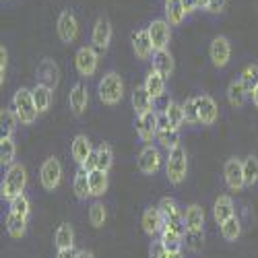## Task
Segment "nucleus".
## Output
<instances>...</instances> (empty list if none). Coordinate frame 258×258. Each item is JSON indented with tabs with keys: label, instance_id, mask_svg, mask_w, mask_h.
<instances>
[{
	"label": "nucleus",
	"instance_id": "c756f323",
	"mask_svg": "<svg viewBox=\"0 0 258 258\" xmlns=\"http://www.w3.org/2000/svg\"><path fill=\"white\" fill-rule=\"evenodd\" d=\"M52 91H54V89L46 87V85H39V83L31 89L33 101H35V107H37L39 114H44V112L50 110V105H52Z\"/></svg>",
	"mask_w": 258,
	"mask_h": 258
},
{
	"label": "nucleus",
	"instance_id": "c03bdc74",
	"mask_svg": "<svg viewBox=\"0 0 258 258\" xmlns=\"http://www.w3.org/2000/svg\"><path fill=\"white\" fill-rule=\"evenodd\" d=\"M182 107H184V120H186V124H190V126L201 124L199 110H197V99L195 97H186V101L182 103Z\"/></svg>",
	"mask_w": 258,
	"mask_h": 258
},
{
	"label": "nucleus",
	"instance_id": "37998d69",
	"mask_svg": "<svg viewBox=\"0 0 258 258\" xmlns=\"http://www.w3.org/2000/svg\"><path fill=\"white\" fill-rule=\"evenodd\" d=\"M9 213H15V215H21V217H29V213H31V203L25 195H21L17 199H13L9 203Z\"/></svg>",
	"mask_w": 258,
	"mask_h": 258
},
{
	"label": "nucleus",
	"instance_id": "20e7f679",
	"mask_svg": "<svg viewBox=\"0 0 258 258\" xmlns=\"http://www.w3.org/2000/svg\"><path fill=\"white\" fill-rule=\"evenodd\" d=\"M13 110L21 122V126H31L35 120H37V107H35V101H33V93L31 89H25L21 87L15 95H13Z\"/></svg>",
	"mask_w": 258,
	"mask_h": 258
},
{
	"label": "nucleus",
	"instance_id": "dca6fc26",
	"mask_svg": "<svg viewBox=\"0 0 258 258\" xmlns=\"http://www.w3.org/2000/svg\"><path fill=\"white\" fill-rule=\"evenodd\" d=\"M37 83L39 85H46V87L50 89H56L58 87V83H60V69H58V64L52 60V58H44L39 64H37Z\"/></svg>",
	"mask_w": 258,
	"mask_h": 258
},
{
	"label": "nucleus",
	"instance_id": "ea45409f",
	"mask_svg": "<svg viewBox=\"0 0 258 258\" xmlns=\"http://www.w3.org/2000/svg\"><path fill=\"white\" fill-rule=\"evenodd\" d=\"M95 151H97V169L110 171L112 165H114V151H112V147L107 143H101Z\"/></svg>",
	"mask_w": 258,
	"mask_h": 258
},
{
	"label": "nucleus",
	"instance_id": "2eb2a0df",
	"mask_svg": "<svg viewBox=\"0 0 258 258\" xmlns=\"http://www.w3.org/2000/svg\"><path fill=\"white\" fill-rule=\"evenodd\" d=\"M131 44H133V52L139 60H151L155 50L151 44V35H149V29H135L131 33Z\"/></svg>",
	"mask_w": 258,
	"mask_h": 258
},
{
	"label": "nucleus",
	"instance_id": "f03ea898",
	"mask_svg": "<svg viewBox=\"0 0 258 258\" xmlns=\"http://www.w3.org/2000/svg\"><path fill=\"white\" fill-rule=\"evenodd\" d=\"M97 95L103 105H118L124 97V81L116 71L105 73L97 85Z\"/></svg>",
	"mask_w": 258,
	"mask_h": 258
},
{
	"label": "nucleus",
	"instance_id": "79ce46f5",
	"mask_svg": "<svg viewBox=\"0 0 258 258\" xmlns=\"http://www.w3.org/2000/svg\"><path fill=\"white\" fill-rule=\"evenodd\" d=\"M240 79H242V83H244L246 91L252 93V91L258 87V64H248V67L242 71Z\"/></svg>",
	"mask_w": 258,
	"mask_h": 258
},
{
	"label": "nucleus",
	"instance_id": "cd10ccee",
	"mask_svg": "<svg viewBox=\"0 0 258 258\" xmlns=\"http://www.w3.org/2000/svg\"><path fill=\"white\" fill-rule=\"evenodd\" d=\"M73 192L77 201H87L91 197V186H89V174L83 171L79 167V171L75 174V180H73Z\"/></svg>",
	"mask_w": 258,
	"mask_h": 258
},
{
	"label": "nucleus",
	"instance_id": "f704fd0d",
	"mask_svg": "<svg viewBox=\"0 0 258 258\" xmlns=\"http://www.w3.org/2000/svg\"><path fill=\"white\" fill-rule=\"evenodd\" d=\"M5 225H7L9 235H11V238H15V240L23 238L25 231H27V219L21 217V215H15V213H9V215H7Z\"/></svg>",
	"mask_w": 258,
	"mask_h": 258
},
{
	"label": "nucleus",
	"instance_id": "de8ad7c7",
	"mask_svg": "<svg viewBox=\"0 0 258 258\" xmlns=\"http://www.w3.org/2000/svg\"><path fill=\"white\" fill-rule=\"evenodd\" d=\"M225 5H227V0H207V13H211V15H219L223 9H225Z\"/></svg>",
	"mask_w": 258,
	"mask_h": 258
},
{
	"label": "nucleus",
	"instance_id": "4c0bfd02",
	"mask_svg": "<svg viewBox=\"0 0 258 258\" xmlns=\"http://www.w3.org/2000/svg\"><path fill=\"white\" fill-rule=\"evenodd\" d=\"M219 229H221V235H223L225 242H235V240L240 238V233H242V223L233 215V217H229L225 223L219 225Z\"/></svg>",
	"mask_w": 258,
	"mask_h": 258
},
{
	"label": "nucleus",
	"instance_id": "4be33fe9",
	"mask_svg": "<svg viewBox=\"0 0 258 258\" xmlns=\"http://www.w3.org/2000/svg\"><path fill=\"white\" fill-rule=\"evenodd\" d=\"M143 87L145 91L151 95L153 99H159L165 95V77H161L157 71H149L147 77H145V83H143Z\"/></svg>",
	"mask_w": 258,
	"mask_h": 258
},
{
	"label": "nucleus",
	"instance_id": "7c9ffc66",
	"mask_svg": "<svg viewBox=\"0 0 258 258\" xmlns=\"http://www.w3.org/2000/svg\"><path fill=\"white\" fill-rule=\"evenodd\" d=\"M89 186H91V197L93 199H101L105 192H107V171H101V169H95L89 174Z\"/></svg>",
	"mask_w": 258,
	"mask_h": 258
},
{
	"label": "nucleus",
	"instance_id": "c9c22d12",
	"mask_svg": "<svg viewBox=\"0 0 258 258\" xmlns=\"http://www.w3.org/2000/svg\"><path fill=\"white\" fill-rule=\"evenodd\" d=\"M184 246L190 252H201L205 246V227H197V229H186L184 231Z\"/></svg>",
	"mask_w": 258,
	"mask_h": 258
},
{
	"label": "nucleus",
	"instance_id": "393cba45",
	"mask_svg": "<svg viewBox=\"0 0 258 258\" xmlns=\"http://www.w3.org/2000/svg\"><path fill=\"white\" fill-rule=\"evenodd\" d=\"M131 99H133V107H135L137 116H143V114H147V112L153 110V101H155V99L145 91V87H135Z\"/></svg>",
	"mask_w": 258,
	"mask_h": 258
},
{
	"label": "nucleus",
	"instance_id": "c85d7f7f",
	"mask_svg": "<svg viewBox=\"0 0 258 258\" xmlns=\"http://www.w3.org/2000/svg\"><path fill=\"white\" fill-rule=\"evenodd\" d=\"M54 244H56L58 250H71V248H75V229H73L71 223H62L56 229Z\"/></svg>",
	"mask_w": 258,
	"mask_h": 258
},
{
	"label": "nucleus",
	"instance_id": "a878e982",
	"mask_svg": "<svg viewBox=\"0 0 258 258\" xmlns=\"http://www.w3.org/2000/svg\"><path fill=\"white\" fill-rule=\"evenodd\" d=\"M163 116H165L169 128H176V131H180V128L186 124V120H184V107L178 101H167Z\"/></svg>",
	"mask_w": 258,
	"mask_h": 258
},
{
	"label": "nucleus",
	"instance_id": "9d476101",
	"mask_svg": "<svg viewBox=\"0 0 258 258\" xmlns=\"http://www.w3.org/2000/svg\"><path fill=\"white\" fill-rule=\"evenodd\" d=\"M39 180H41V186L48 192H54L60 182H62V165L56 157H48L39 167Z\"/></svg>",
	"mask_w": 258,
	"mask_h": 258
},
{
	"label": "nucleus",
	"instance_id": "f8f14e48",
	"mask_svg": "<svg viewBox=\"0 0 258 258\" xmlns=\"http://www.w3.org/2000/svg\"><path fill=\"white\" fill-rule=\"evenodd\" d=\"M141 225H143V231L149 235V238H157L161 235V231L165 229V217L159 207H149L145 209L143 213V219H141Z\"/></svg>",
	"mask_w": 258,
	"mask_h": 258
},
{
	"label": "nucleus",
	"instance_id": "a18cd8bd",
	"mask_svg": "<svg viewBox=\"0 0 258 258\" xmlns=\"http://www.w3.org/2000/svg\"><path fill=\"white\" fill-rule=\"evenodd\" d=\"M149 258H167V250L161 244V240H153L149 246Z\"/></svg>",
	"mask_w": 258,
	"mask_h": 258
},
{
	"label": "nucleus",
	"instance_id": "3c124183",
	"mask_svg": "<svg viewBox=\"0 0 258 258\" xmlns=\"http://www.w3.org/2000/svg\"><path fill=\"white\" fill-rule=\"evenodd\" d=\"M77 258H95V254L91 250H79L77 252Z\"/></svg>",
	"mask_w": 258,
	"mask_h": 258
},
{
	"label": "nucleus",
	"instance_id": "603ef678",
	"mask_svg": "<svg viewBox=\"0 0 258 258\" xmlns=\"http://www.w3.org/2000/svg\"><path fill=\"white\" fill-rule=\"evenodd\" d=\"M252 103L256 105V110H258V87L252 91Z\"/></svg>",
	"mask_w": 258,
	"mask_h": 258
},
{
	"label": "nucleus",
	"instance_id": "412c9836",
	"mask_svg": "<svg viewBox=\"0 0 258 258\" xmlns=\"http://www.w3.org/2000/svg\"><path fill=\"white\" fill-rule=\"evenodd\" d=\"M153 71H157L161 77L169 79L176 71V62H174V56H171L169 50H161V52H155L153 54Z\"/></svg>",
	"mask_w": 258,
	"mask_h": 258
},
{
	"label": "nucleus",
	"instance_id": "6e6552de",
	"mask_svg": "<svg viewBox=\"0 0 258 258\" xmlns=\"http://www.w3.org/2000/svg\"><path fill=\"white\" fill-rule=\"evenodd\" d=\"M112 33H114V29H112V21L107 19L105 15L97 17L95 25H93V33H91V46H93L99 54H103L107 48H110Z\"/></svg>",
	"mask_w": 258,
	"mask_h": 258
},
{
	"label": "nucleus",
	"instance_id": "a19ab883",
	"mask_svg": "<svg viewBox=\"0 0 258 258\" xmlns=\"http://www.w3.org/2000/svg\"><path fill=\"white\" fill-rule=\"evenodd\" d=\"M105 219H107V211H105L103 203L95 201V203L89 207V223H91L95 229H99V227L105 225Z\"/></svg>",
	"mask_w": 258,
	"mask_h": 258
},
{
	"label": "nucleus",
	"instance_id": "ddd939ff",
	"mask_svg": "<svg viewBox=\"0 0 258 258\" xmlns=\"http://www.w3.org/2000/svg\"><path fill=\"white\" fill-rule=\"evenodd\" d=\"M209 56L215 64V69H225L229 64L231 58V44L225 35H217L211 41V48H209Z\"/></svg>",
	"mask_w": 258,
	"mask_h": 258
},
{
	"label": "nucleus",
	"instance_id": "2f4dec72",
	"mask_svg": "<svg viewBox=\"0 0 258 258\" xmlns=\"http://www.w3.org/2000/svg\"><path fill=\"white\" fill-rule=\"evenodd\" d=\"M157 143L169 153L171 149H176L178 145H182L180 143V131H176V128H169V126H161L159 133H157Z\"/></svg>",
	"mask_w": 258,
	"mask_h": 258
},
{
	"label": "nucleus",
	"instance_id": "f257e3e1",
	"mask_svg": "<svg viewBox=\"0 0 258 258\" xmlns=\"http://www.w3.org/2000/svg\"><path fill=\"white\" fill-rule=\"evenodd\" d=\"M25 186H27V169L23 163H15L5 171V178L0 182V197H3V201L11 203L13 199L23 195Z\"/></svg>",
	"mask_w": 258,
	"mask_h": 258
},
{
	"label": "nucleus",
	"instance_id": "58836bf2",
	"mask_svg": "<svg viewBox=\"0 0 258 258\" xmlns=\"http://www.w3.org/2000/svg\"><path fill=\"white\" fill-rule=\"evenodd\" d=\"M258 182V157L256 155H248L244 159V184L246 188L256 186Z\"/></svg>",
	"mask_w": 258,
	"mask_h": 258
},
{
	"label": "nucleus",
	"instance_id": "7ed1b4c3",
	"mask_svg": "<svg viewBox=\"0 0 258 258\" xmlns=\"http://www.w3.org/2000/svg\"><path fill=\"white\" fill-rule=\"evenodd\" d=\"M165 174H167L169 184H174V186H178L186 180V176H188V153H186L184 145H178L176 149H171L167 153Z\"/></svg>",
	"mask_w": 258,
	"mask_h": 258
},
{
	"label": "nucleus",
	"instance_id": "4468645a",
	"mask_svg": "<svg viewBox=\"0 0 258 258\" xmlns=\"http://www.w3.org/2000/svg\"><path fill=\"white\" fill-rule=\"evenodd\" d=\"M139 169L143 171L145 176H153L159 171L161 167V153L155 145H145L143 151L139 153Z\"/></svg>",
	"mask_w": 258,
	"mask_h": 258
},
{
	"label": "nucleus",
	"instance_id": "aec40b11",
	"mask_svg": "<svg viewBox=\"0 0 258 258\" xmlns=\"http://www.w3.org/2000/svg\"><path fill=\"white\" fill-rule=\"evenodd\" d=\"M233 215H235V205H233L231 197L229 195H221L217 201H215V205H213V219L221 225L229 217H233Z\"/></svg>",
	"mask_w": 258,
	"mask_h": 258
},
{
	"label": "nucleus",
	"instance_id": "8fccbe9b",
	"mask_svg": "<svg viewBox=\"0 0 258 258\" xmlns=\"http://www.w3.org/2000/svg\"><path fill=\"white\" fill-rule=\"evenodd\" d=\"M77 252L79 250H75V248H71V250H58L56 258H77Z\"/></svg>",
	"mask_w": 258,
	"mask_h": 258
},
{
	"label": "nucleus",
	"instance_id": "39448f33",
	"mask_svg": "<svg viewBox=\"0 0 258 258\" xmlns=\"http://www.w3.org/2000/svg\"><path fill=\"white\" fill-rule=\"evenodd\" d=\"M56 33H58L62 44H67V46H71L73 41L79 37V21H77V17H75V13L71 9H64L58 15Z\"/></svg>",
	"mask_w": 258,
	"mask_h": 258
},
{
	"label": "nucleus",
	"instance_id": "e433bc0d",
	"mask_svg": "<svg viewBox=\"0 0 258 258\" xmlns=\"http://www.w3.org/2000/svg\"><path fill=\"white\" fill-rule=\"evenodd\" d=\"M21 122H19V118H17V114H15V110L11 107V110H5L0 112V137H13V133L17 131V126H19Z\"/></svg>",
	"mask_w": 258,
	"mask_h": 258
},
{
	"label": "nucleus",
	"instance_id": "864d4df0",
	"mask_svg": "<svg viewBox=\"0 0 258 258\" xmlns=\"http://www.w3.org/2000/svg\"><path fill=\"white\" fill-rule=\"evenodd\" d=\"M167 258H184L182 252H167Z\"/></svg>",
	"mask_w": 258,
	"mask_h": 258
},
{
	"label": "nucleus",
	"instance_id": "72a5a7b5",
	"mask_svg": "<svg viewBox=\"0 0 258 258\" xmlns=\"http://www.w3.org/2000/svg\"><path fill=\"white\" fill-rule=\"evenodd\" d=\"M165 21L169 25H180L184 17H186V11L182 7V0H165Z\"/></svg>",
	"mask_w": 258,
	"mask_h": 258
},
{
	"label": "nucleus",
	"instance_id": "9b49d317",
	"mask_svg": "<svg viewBox=\"0 0 258 258\" xmlns=\"http://www.w3.org/2000/svg\"><path fill=\"white\" fill-rule=\"evenodd\" d=\"M149 35H151V44L155 52L167 50L169 46V39H171V25L167 23L165 19H153L149 23Z\"/></svg>",
	"mask_w": 258,
	"mask_h": 258
},
{
	"label": "nucleus",
	"instance_id": "a211bd4d",
	"mask_svg": "<svg viewBox=\"0 0 258 258\" xmlns=\"http://www.w3.org/2000/svg\"><path fill=\"white\" fill-rule=\"evenodd\" d=\"M87 103H89V93H87V87L83 83H77L73 85L71 89V95H69V105L75 116H81L85 110H87Z\"/></svg>",
	"mask_w": 258,
	"mask_h": 258
},
{
	"label": "nucleus",
	"instance_id": "b1692460",
	"mask_svg": "<svg viewBox=\"0 0 258 258\" xmlns=\"http://www.w3.org/2000/svg\"><path fill=\"white\" fill-rule=\"evenodd\" d=\"M184 225L186 229H197L205 227V209L197 203H192L184 209Z\"/></svg>",
	"mask_w": 258,
	"mask_h": 258
},
{
	"label": "nucleus",
	"instance_id": "bb28decb",
	"mask_svg": "<svg viewBox=\"0 0 258 258\" xmlns=\"http://www.w3.org/2000/svg\"><path fill=\"white\" fill-rule=\"evenodd\" d=\"M246 99H248V91L244 87L242 79H233L229 83V87H227V101H229V105L242 107L246 103Z\"/></svg>",
	"mask_w": 258,
	"mask_h": 258
},
{
	"label": "nucleus",
	"instance_id": "6ab92c4d",
	"mask_svg": "<svg viewBox=\"0 0 258 258\" xmlns=\"http://www.w3.org/2000/svg\"><path fill=\"white\" fill-rule=\"evenodd\" d=\"M93 153V147H91V141L87 135H77L73 139V145H71V155L73 159L79 163V167L89 159V155Z\"/></svg>",
	"mask_w": 258,
	"mask_h": 258
},
{
	"label": "nucleus",
	"instance_id": "49530a36",
	"mask_svg": "<svg viewBox=\"0 0 258 258\" xmlns=\"http://www.w3.org/2000/svg\"><path fill=\"white\" fill-rule=\"evenodd\" d=\"M7 67H9V52L5 46H0V85H5L7 79Z\"/></svg>",
	"mask_w": 258,
	"mask_h": 258
},
{
	"label": "nucleus",
	"instance_id": "423d86ee",
	"mask_svg": "<svg viewBox=\"0 0 258 258\" xmlns=\"http://www.w3.org/2000/svg\"><path fill=\"white\" fill-rule=\"evenodd\" d=\"M97 50L93 46H83L77 50V56H75V67H77V73L83 77V79H91L97 71Z\"/></svg>",
	"mask_w": 258,
	"mask_h": 258
},
{
	"label": "nucleus",
	"instance_id": "473e14b6",
	"mask_svg": "<svg viewBox=\"0 0 258 258\" xmlns=\"http://www.w3.org/2000/svg\"><path fill=\"white\" fill-rule=\"evenodd\" d=\"M17 157V145L13 141V137H0V163L3 167H11L15 165Z\"/></svg>",
	"mask_w": 258,
	"mask_h": 258
},
{
	"label": "nucleus",
	"instance_id": "1a4fd4ad",
	"mask_svg": "<svg viewBox=\"0 0 258 258\" xmlns=\"http://www.w3.org/2000/svg\"><path fill=\"white\" fill-rule=\"evenodd\" d=\"M223 178L231 192H242L246 188L244 184V161L238 157H229L223 165Z\"/></svg>",
	"mask_w": 258,
	"mask_h": 258
},
{
	"label": "nucleus",
	"instance_id": "f3484780",
	"mask_svg": "<svg viewBox=\"0 0 258 258\" xmlns=\"http://www.w3.org/2000/svg\"><path fill=\"white\" fill-rule=\"evenodd\" d=\"M197 110H199V120L203 126H213L219 118V107L211 95H197Z\"/></svg>",
	"mask_w": 258,
	"mask_h": 258
},
{
	"label": "nucleus",
	"instance_id": "5701e85b",
	"mask_svg": "<svg viewBox=\"0 0 258 258\" xmlns=\"http://www.w3.org/2000/svg\"><path fill=\"white\" fill-rule=\"evenodd\" d=\"M159 240H161V244L165 246L167 252H182V248H184V233L171 229V227H167V225H165V229L161 231Z\"/></svg>",
	"mask_w": 258,
	"mask_h": 258
},
{
	"label": "nucleus",
	"instance_id": "0eeeda50",
	"mask_svg": "<svg viewBox=\"0 0 258 258\" xmlns=\"http://www.w3.org/2000/svg\"><path fill=\"white\" fill-rule=\"evenodd\" d=\"M137 137L147 143V145H151L153 139H157V133H159V114L155 110L151 112H147L143 116H137Z\"/></svg>",
	"mask_w": 258,
	"mask_h": 258
},
{
	"label": "nucleus",
	"instance_id": "09e8293b",
	"mask_svg": "<svg viewBox=\"0 0 258 258\" xmlns=\"http://www.w3.org/2000/svg\"><path fill=\"white\" fill-rule=\"evenodd\" d=\"M182 7L186 11V15H192L195 11L201 9V0H182Z\"/></svg>",
	"mask_w": 258,
	"mask_h": 258
}]
</instances>
